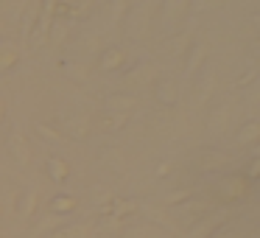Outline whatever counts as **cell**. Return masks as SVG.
I'll use <instances>...</instances> for the list:
<instances>
[{
  "instance_id": "6da1fadb",
  "label": "cell",
  "mask_w": 260,
  "mask_h": 238,
  "mask_svg": "<svg viewBox=\"0 0 260 238\" xmlns=\"http://www.w3.org/2000/svg\"><path fill=\"white\" fill-rule=\"evenodd\" d=\"M249 180L243 174H226L218 180V188H215V196L221 202H241V199L249 196Z\"/></svg>"
},
{
  "instance_id": "7a4b0ae2",
  "label": "cell",
  "mask_w": 260,
  "mask_h": 238,
  "mask_svg": "<svg viewBox=\"0 0 260 238\" xmlns=\"http://www.w3.org/2000/svg\"><path fill=\"white\" fill-rule=\"evenodd\" d=\"M215 87H218V76H215L213 68H204L202 76H196V84H193V93H196V104H207L210 98L215 96Z\"/></svg>"
},
{
  "instance_id": "3957f363",
  "label": "cell",
  "mask_w": 260,
  "mask_h": 238,
  "mask_svg": "<svg viewBox=\"0 0 260 238\" xmlns=\"http://www.w3.org/2000/svg\"><path fill=\"white\" fill-rule=\"evenodd\" d=\"M9 152H12L14 163H17L20 168L31 165V143L25 140L23 132H12V135H9Z\"/></svg>"
},
{
  "instance_id": "277c9868",
  "label": "cell",
  "mask_w": 260,
  "mask_h": 238,
  "mask_svg": "<svg viewBox=\"0 0 260 238\" xmlns=\"http://www.w3.org/2000/svg\"><path fill=\"white\" fill-rule=\"evenodd\" d=\"M207 62V45L204 42H193V48L187 51V62H185V76L187 79H196V73H199V68Z\"/></svg>"
},
{
  "instance_id": "5b68a950",
  "label": "cell",
  "mask_w": 260,
  "mask_h": 238,
  "mask_svg": "<svg viewBox=\"0 0 260 238\" xmlns=\"http://www.w3.org/2000/svg\"><path fill=\"white\" fill-rule=\"evenodd\" d=\"M154 98H157L159 104H165V107H174V104L179 101V87H176V81L159 79L157 84H154Z\"/></svg>"
},
{
  "instance_id": "8992f818",
  "label": "cell",
  "mask_w": 260,
  "mask_h": 238,
  "mask_svg": "<svg viewBox=\"0 0 260 238\" xmlns=\"http://www.w3.org/2000/svg\"><path fill=\"white\" fill-rule=\"evenodd\" d=\"M185 14H187V3H165L162 6V25L171 28V34H174V28L179 25V20Z\"/></svg>"
},
{
  "instance_id": "52a82bcc",
  "label": "cell",
  "mask_w": 260,
  "mask_h": 238,
  "mask_svg": "<svg viewBox=\"0 0 260 238\" xmlns=\"http://www.w3.org/2000/svg\"><path fill=\"white\" fill-rule=\"evenodd\" d=\"M126 51L123 48H109V51H104V56H101V70L104 73H115V70H120L126 65Z\"/></svg>"
},
{
  "instance_id": "ba28073f",
  "label": "cell",
  "mask_w": 260,
  "mask_h": 238,
  "mask_svg": "<svg viewBox=\"0 0 260 238\" xmlns=\"http://www.w3.org/2000/svg\"><path fill=\"white\" fill-rule=\"evenodd\" d=\"M135 107H137L135 96H123V93H118V96L107 98V109L112 115H129V109H135Z\"/></svg>"
},
{
  "instance_id": "9c48e42d",
  "label": "cell",
  "mask_w": 260,
  "mask_h": 238,
  "mask_svg": "<svg viewBox=\"0 0 260 238\" xmlns=\"http://www.w3.org/2000/svg\"><path fill=\"white\" fill-rule=\"evenodd\" d=\"M40 9H42V3H31V6L25 9L23 23H20V34H23V40H31V37H34V25H37V20H40Z\"/></svg>"
},
{
  "instance_id": "30bf717a",
  "label": "cell",
  "mask_w": 260,
  "mask_h": 238,
  "mask_svg": "<svg viewBox=\"0 0 260 238\" xmlns=\"http://www.w3.org/2000/svg\"><path fill=\"white\" fill-rule=\"evenodd\" d=\"M257 137H260V124H257V121H243V126L235 132V140L241 143V146L257 143Z\"/></svg>"
},
{
  "instance_id": "8fae6325",
  "label": "cell",
  "mask_w": 260,
  "mask_h": 238,
  "mask_svg": "<svg viewBox=\"0 0 260 238\" xmlns=\"http://www.w3.org/2000/svg\"><path fill=\"white\" fill-rule=\"evenodd\" d=\"M48 174H51L53 182L62 185V182L70 176V163L64 157H51V160H48Z\"/></svg>"
},
{
  "instance_id": "7c38bea8",
  "label": "cell",
  "mask_w": 260,
  "mask_h": 238,
  "mask_svg": "<svg viewBox=\"0 0 260 238\" xmlns=\"http://www.w3.org/2000/svg\"><path fill=\"white\" fill-rule=\"evenodd\" d=\"M17 48H14V42H6V40H0V73L3 70H9L12 65H17Z\"/></svg>"
},
{
  "instance_id": "4fadbf2b",
  "label": "cell",
  "mask_w": 260,
  "mask_h": 238,
  "mask_svg": "<svg viewBox=\"0 0 260 238\" xmlns=\"http://www.w3.org/2000/svg\"><path fill=\"white\" fill-rule=\"evenodd\" d=\"M230 112H232V107L230 104H224V107H218V112H213L210 115V124H207V129L210 132H224V126H226V118H230Z\"/></svg>"
},
{
  "instance_id": "5bb4252c",
  "label": "cell",
  "mask_w": 260,
  "mask_h": 238,
  "mask_svg": "<svg viewBox=\"0 0 260 238\" xmlns=\"http://www.w3.org/2000/svg\"><path fill=\"white\" fill-rule=\"evenodd\" d=\"M70 210H76V196H56L51 202V216H64V213H70Z\"/></svg>"
},
{
  "instance_id": "9a60e30c",
  "label": "cell",
  "mask_w": 260,
  "mask_h": 238,
  "mask_svg": "<svg viewBox=\"0 0 260 238\" xmlns=\"http://www.w3.org/2000/svg\"><path fill=\"white\" fill-rule=\"evenodd\" d=\"M221 163H226V154H221V152H204L202 157H199V168L202 171H213V168H218Z\"/></svg>"
},
{
  "instance_id": "2e32d148",
  "label": "cell",
  "mask_w": 260,
  "mask_h": 238,
  "mask_svg": "<svg viewBox=\"0 0 260 238\" xmlns=\"http://www.w3.org/2000/svg\"><path fill=\"white\" fill-rule=\"evenodd\" d=\"M215 219H204V221H199V224H193L190 227V238H210L215 232Z\"/></svg>"
},
{
  "instance_id": "e0dca14e",
  "label": "cell",
  "mask_w": 260,
  "mask_h": 238,
  "mask_svg": "<svg viewBox=\"0 0 260 238\" xmlns=\"http://www.w3.org/2000/svg\"><path fill=\"white\" fill-rule=\"evenodd\" d=\"M37 191L34 188H28V191H25V196H23V204H20V216H23V219H28V216H34V210H37Z\"/></svg>"
},
{
  "instance_id": "ac0fdd59",
  "label": "cell",
  "mask_w": 260,
  "mask_h": 238,
  "mask_svg": "<svg viewBox=\"0 0 260 238\" xmlns=\"http://www.w3.org/2000/svg\"><path fill=\"white\" fill-rule=\"evenodd\" d=\"M48 40H51V45H59V42L68 40V23H64V20L53 23V25H51V31H48Z\"/></svg>"
},
{
  "instance_id": "d6986e66",
  "label": "cell",
  "mask_w": 260,
  "mask_h": 238,
  "mask_svg": "<svg viewBox=\"0 0 260 238\" xmlns=\"http://www.w3.org/2000/svg\"><path fill=\"white\" fill-rule=\"evenodd\" d=\"M64 70H68V73H70V79H76V81H84L87 79V73H90V70H87L84 68V65H73V62H70V65H64Z\"/></svg>"
},
{
  "instance_id": "ffe728a7",
  "label": "cell",
  "mask_w": 260,
  "mask_h": 238,
  "mask_svg": "<svg viewBox=\"0 0 260 238\" xmlns=\"http://www.w3.org/2000/svg\"><path fill=\"white\" fill-rule=\"evenodd\" d=\"M190 196H193L190 188H182V191L168 193V199H165V202H168V204H179V202H185V199H190Z\"/></svg>"
},
{
  "instance_id": "44dd1931",
  "label": "cell",
  "mask_w": 260,
  "mask_h": 238,
  "mask_svg": "<svg viewBox=\"0 0 260 238\" xmlns=\"http://www.w3.org/2000/svg\"><path fill=\"white\" fill-rule=\"evenodd\" d=\"M62 224V219L59 216H45V219L37 224V232H45V230H53V227H59Z\"/></svg>"
},
{
  "instance_id": "7402d4cb",
  "label": "cell",
  "mask_w": 260,
  "mask_h": 238,
  "mask_svg": "<svg viewBox=\"0 0 260 238\" xmlns=\"http://www.w3.org/2000/svg\"><path fill=\"white\" fill-rule=\"evenodd\" d=\"M109 121H112V124H107V129L109 132H118V129H123V126L129 124V115H112Z\"/></svg>"
},
{
  "instance_id": "603a6c76",
  "label": "cell",
  "mask_w": 260,
  "mask_h": 238,
  "mask_svg": "<svg viewBox=\"0 0 260 238\" xmlns=\"http://www.w3.org/2000/svg\"><path fill=\"white\" fill-rule=\"evenodd\" d=\"M37 132H40L42 137H48V140H59V132L51 129V126H45V124H37Z\"/></svg>"
},
{
  "instance_id": "cb8c5ba5",
  "label": "cell",
  "mask_w": 260,
  "mask_h": 238,
  "mask_svg": "<svg viewBox=\"0 0 260 238\" xmlns=\"http://www.w3.org/2000/svg\"><path fill=\"white\" fill-rule=\"evenodd\" d=\"M135 207H137L135 202H118L115 204V216H126V213H132Z\"/></svg>"
},
{
  "instance_id": "d4e9b609",
  "label": "cell",
  "mask_w": 260,
  "mask_h": 238,
  "mask_svg": "<svg viewBox=\"0 0 260 238\" xmlns=\"http://www.w3.org/2000/svg\"><path fill=\"white\" fill-rule=\"evenodd\" d=\"M70 132H73L76 137H81V135H87V132H90V126H87V121H81V126L79 124H70Z\"/></svg>"
},
{
  "instance_id": "484cf974",
  "label": "cell",
  "mask_w": 260,
  "mask_h": 238,
  "mask_svg": "<svg viewBox=\"0 0 260 238\" xmlns=\"http://www.w3.org/2000/svg\"><path fill=\"white\" fill-rule=\"evenodd\" d=\"M254 76H257V70H249V73L243 76L241 81H238V87H246V84H252V81H254Z\"/></svg>"
},
{
  "instance_id": "4316f807",
  "label": "cell",
  "mask_w": 260,
  "mask_h": 238,
  "mask_svg": "<svg viewBox=\"0 0 260 238\" xmlns=\"http://www.w3.org/2000/svg\"><path fill=\"white\" fill-rule=\"evenodd\" d=\"M171 171H174V163H162V165L157 168V176H168Z\"/></svg>"
},
{
  "instance_id": "83f0119b",
  "label": "cell",
  "mask_w": 260,
  "mask_h": 238,
  "mask_svg": "<svg viewBox=\"0 0 260 238\" xmlns=\"http://www.w3.org/2000/svg\"><path fill=\"white\" fill-rule=\"evenodd\" d=\"M6 118V101H3V98H0V121Z\"/></svg>"
},
{
  "instance_id": "f1b7e54d",
  "label": "cell",
  "mask_w": 260,
  "mask_h": 238,
  "mask_svg": "<svg viewBox=\"0 0 260 238\" xmlns=\"http://www.w3.org/2000/svg\"><path fill=\"white\" fill-rule=\"evenodd\" d=\"M0 40H3V20H0Z\"/></svg>"
},
{
  "instance_id": "f546056e",
  "label": "cell",
  "mask_w": 260,
  "mask_h": 238,
  "mask_svg": "<svg viewBox=\"0 0 260 238\" xmlns=\"http://www.w3.org/2000/svg\"><path fill=\"white\" fill-rule=\"evenodd\" d=\"M0 219H3V202H0Z\"/></svg>"
}]
</instances>
